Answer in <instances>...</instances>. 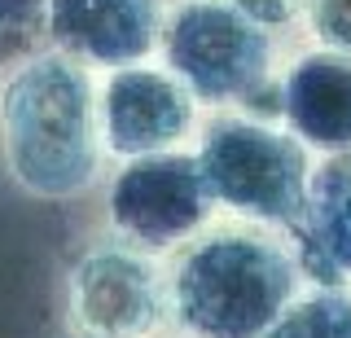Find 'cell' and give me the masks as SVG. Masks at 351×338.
I'll use <instances>...</instances> for the list:
<instances>
[{
	"mask_svg": "<svg viewBox=\"0 0 351 338\" xmlns=\"http://www.w3.org/2000/svg\"><path fill=\"white\" fill-rule=\"evenodd\" d=\"M97 88L93 71L66 53H40L14 71L0 97V132L22 189L66 198L97 180L106 158Z\"/></svg>",
	"mask_w": 351,
	"mask_h": 338,
	"instance_id": "obj_1",
	"label": "cell"
},
{
	"mask_svg": "<svg viewBox=\"0 0 351 338\" xmlns=\"http://www.w3.org/2000/svg\"><path fill=\"white\" fill-rule=\"evenodd\" d=\"M299 294L294 255L255 228L197 237L167 272V316L189 338H263Z\"/></svg>",
	"mask_w": 351,
	"mask_h": 338,
	"instance_id": "obj_2",
	"label": "cell"
},
{
	"mask_svg": "<svg viewBox=\"0 0 351 338\" xmlns=\"http://www.w3.org/2000/svg\"><path fill=\"white\" fill-rule=\"evenodd\" d=\"M202 167L219 211L255 224H299L312 198V149L290 128L250 114H215L197 132Z\"/></svg>",
	"mask_w": 351,
	"mask_h": 338,
	"instance_id": "obj_3",
	"label": "cell"
},
{
	"mask_svg": "<svg viewBox=\"0 0 351 338\" xmlns=\"http://www.w3.org/2000/svg\"><path fill=\"white\" fill-rule=\"evenodd\" d=\"M162 53L171 75L197 101L211 106H241L272 80V45L268 27L241 14L228 0H184L162 18Z\"/></svg>",
	"mask_w": 351,
	"mask_h": 338,
	"instance_id": "obj_4",
	"label": "cell"
},
{
	"mask_svg": "<svg viewBox=\"0 0 351 338\" xmlns=\"http://www.w3.org/2000/svg\"><path fill=\"white\" fill-rule=\"evenodd\" d=\"M219 211L211 198L197 154L167 149V154L128 158V167L110 184V220L141 250L184 246L197 228L211 224Z\"/></svg>",
	"mask_w": 351,
	"mask_h": 338,
	"instance_id": "obj_5",
	"label": "cell"
},
{
	"mask_svg": "<svg viewBox=\"0 0 351 338\" xmlns=\"http://www.w3.org/2000/svg\"><path fill=\"white\" fill-rule=\"evenodd\" d=\"M71 316L93 338H149L167 321V272L132 242L97 246L71 272Z\"/></svg>",
	"mask_w": 351,
	"mask_h": 338,
	"instance_id": "obj_6",
	"label": "cell"
},
{
	"mask_svg": "<svg viewBox=\"0 0 351 338\" xmlns=\"http://www.w3.org/2000/svg\"><path fill=\"white\" fill-rule=\"evenodd\" d=\"M101 106V141L106 154L145 158L180 149L197 128V97L171 71L154 67H119L97 88Z\"/></svg>",
	"mask_w": 351,
	"mask_h": 338,
	"instance_id": "obj_7",
	"label": "cell"
},
{
	"mask_svg": "<svg viewBox=\"0 0 351 338\" xmlns=\"http://www.w3.org/2000/svg\"><path fill=\"white\" fill-rule=\"evenodd\" d=\"M158 0H49L44 27L66 58L84 67H136L158 49L162 36Z\"/></svg>",
	"mask_w": 351,
	"mask_h": 338,
	"instance_id": "obj_8",
	"label": "cell"
},
{
	"mask_svg": "<svg viewBox=\"0 0 351 338\" xmlns=\"http://www.w3.org/2000/svg\"><path fill=\"white\" fill-rule=\"evenodd\" d=\"M281 119L312 154H351V53L316 49L277 84Z\"/></svg>",
	"mask_w": 351,
	"mask_h": 338,
	"instance_id": "obj_9",
	"label": "cell"
},
{
	"mask_svg": "<svg viewBox=\"0 0 351 338\" xmlns=\"http://www.w3.org/2000/svg\"><path fill=\"white\" fill-rule=\"evenodd\" d=\"M307 220H312V242L321 246V255L351 272V167H325L312 176Z\"/></svg>",
	"mask_w": 351,
	"mask_h": 338,
	"instance_id": "obj_10",
	"label": "cell"
},
{
	"mask_svg": "<svg viewBox=\"0 0 351 338\" xmlns=\"http://www.w3.org/2000/svg\"><path fill=\"white\" fill-rule=\"evenodd\" d=\"M263 338H351V294L334 286L307 290L281 312V321Z\"/></svg>",
	"mask_w": 351,
	"mask_h": 338,
	"instance_id": "obj_11",
	"label": "cell"
},
{
	"mask_svg": "<svg viewBox=\"0 0 351 338\" xmlns=\"http://www.w3.org/2000/svg\"><path fill=\"white\" fill-rule=\"evenodd\" d=\"M307 27L321 49L351 53V0H307Z\"/></svg>",
	"mask_w": 351,
	"mask_h": 338,
	"instance_id": "obj_12",
	"label": "cell"
},
{
	"mask_svg": "<svg viewBox=\"0 0 351 338\" xmlns=\"http://www.w3.org/2000/svg\"><path fill=\"white\" fill-rule=\"evenodd\" d=\"M228 5H237L241 14H250L255 23H263L268 31L299 18V0H228Z\"/></svg>",
	"mask_w": 351,
	"mask_h": 338,
	"instance_id": "obj_13",
	"label": "cell"
},
{
	"mask_svg": "<svg viewBox=\"0 0 351 338\" xmlns=\"http://www.w3.org/2000/svg\"><path fill=\"white\" fill-rule=\"evenodd\" d=\"M75 338H93V334H75Z\"/></svg>",
	"mask_w": 351,
	"mask_h": 338,
	"instance_id": "obj_14",
	"label": "cell"
}]
</instances>
